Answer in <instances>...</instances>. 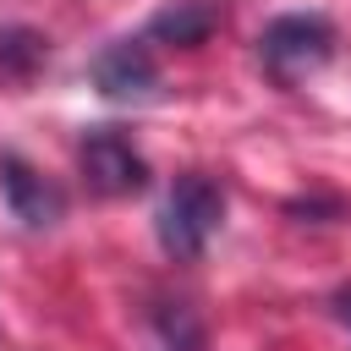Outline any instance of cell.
Wrapping results in <instances>:
<instances>
[{
  "label": "cell",
  "mask_w": 351,
  "mask_h": 351,
  "mask_svg": "<svg viewBox=\"0 0 351 351\" xmlns=\"http://www.w3.org/2000/svg\"><path fill=\"white\" fill-rule=\"evenodd\" d=\"M219 219H225V192H219V181H208V176H176V186H170V197H165V208H159V247L170 252V258H181V263H192V258H203V247H208V236L219 230Z\"/></svg>",
  "instance_id": "obj_1"
},
{
  "label": "cell",
  "mask_w": 351,
  "mask_h": 351,
  "mask_svg": "<svg viewBox=\"0 0 351 351\" xmlns=\"http://www.w3.org/2000/svg\"><path fill=\"white\" fill-rule=\"evenodd\" d=\"M329 55H335V22L318 16V11L274 16V22L258 33V60H263L280 82H296V77L318 71Z\"/></svg>",
  "instance_id": "obj_2"
},
{
  "label": "cell",
  "mask_w": 351,
  "mask_h": 351,
  "mask_svg": "<svg viewBox=\"0 0 351 351\" xmlns=\"http://www.w3.org/2000/svg\"><path fill=\"white\" fill-rule=\"evenodd\" d=\"M77 170L99 197H132L148 186V159L115 126H88L77 137Z\"/></svg>",
  "instance_id": "obj_3"
},
{
  "label": "cell",
  "mask_w": 351,
  "mask_h": 351,
  "mask_svg": "<svg viewBox=\"0 0 351 351\" xmlns=\"http://www.w3.org/2000/svg\"><path fill=\"white\" fill-rule=\"evenodd\" d=\"M88 77H93V88H99L104 99H115V104H143V99H154V88H159V66H154V55H148L143 38H115V44H104V49L93 55Z\"/></svg>",
  "instance_id": "obj_4"
},
{
  "label": "cell",
  "mask_w": 351,
  "mask_h": 351,
  "mask_svg": "<svg viewBox=\"0 0 351 351\" xmlns=\"http://www.w3.org/2000/svg\"><path fill=\"white\" fill-rule=\"evenodd\" d=\"M0 192H5L11 219H22L27 230H49L66 214V192L49 176H38L22 154H0Z\"/></svg>",
  "instance_id": "obj_5"
},
{
  "label": "cell",
  "mask_w": 351,
  "mask_h": 351,
  "mask_svg": "<svg viewBox=\"0 0 351 351\" xmlns=\"http://www.w3.org/2000/svg\"><path fill=\"white\" fill-rule=\"evenodd\" d=\"M219 16H225L219 0H170V5H159V11L148 16V38L176 44V49H197V44L219 27Z\"/></svg>",
  "instance_id": "obj_6"
},
{
  "label": "cell",
  "mask_w": 351,
  "mask_h": 351,
  "mask_svg": "<svg viewBox=\"0 0 351 351\" xmlns=\"http://www.w3.org/2000/svg\"><path fill=\"white\" fill-rule=\"evenodd\" d=\"M49 60V38L38 27H0V82H33V71Z\"/></svg>",
  "instance_id": "obj_7"
},
{
  "label": "cell",
  "mask_w": 351,
  "mask_h": 351,
  "mask_svg": "<svg viewBox=\"0 0 351 351\" xmlns=\"http://www.w3.org/2000/svg\"><path fill=\"white\" fill-rule=\"evenodd\" d=\"M335 318L351 329V285H340V291H335Z\"/></svg>",
  "instance_id": "obj_8"
},
{
  "label": "cell",
  "mask_w": 351,
  "mask_h": 351,
  "mask_svg": "<svg viewBox=\"0 0 351 351\" xmlns=\"http://www.w3.org/2000/svg\"><path fill=\"white\" fill-rule=\"evenodd\" d=\"M170 351H176V346H170Z\"/></svg>",
  "instance_id": "obj_9"
}]
</instances>
